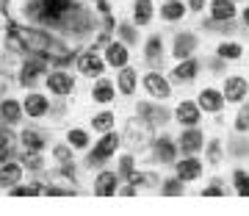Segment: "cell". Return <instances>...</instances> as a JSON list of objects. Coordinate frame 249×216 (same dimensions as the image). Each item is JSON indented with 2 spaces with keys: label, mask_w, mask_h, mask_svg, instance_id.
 Here are the masks:
<instances>
[{
  "label": "cell",
  "mask_w": 249,
  "mask_h": 216,
  "mask_svg": "<svg viewBox=\"0 0 249 216\" xmlns=\"http://www.w3.org/2000/svg\"><path fill=\"white\" fill-rule=\"evenodd\" d=\"M150 122L147 119H130L127 122V127H124V133H127V142L133 144L136 150H142V147H147V142H150Z\"/></svg>",
  "instance_id": "277c9868"
},
{
  "label": "cell",
  "mask_w": 249,
  "mask_h": 216,
  "mask_svg": "<svg viewBox=\"0 0 249 216\" xmlns=\"http://www.w3.org/2000/svg\"><path fill=\"white\" fill-rule=\"evenodd\" d=\"M144 89L150 91V97H155V100H166L172 94L169 81H166L163 75H158V72H150V75L144 78Z\"/></svg>",
  "instance_id": "ba28073f"
},
{
  "label": "cell",
  "mask_w": 249,
  "mask_h": 216,
  "mask_svg": "<svg viewBox=\"0 0 249 216\" xmlns=\"http://www.w3.org/2000/svg\"><path fill=\"white\" fill-rule=\"evenodd\" d=\"M122 194H124V197H133V194H136V186H133V183H130V186H124Z\"/></svg>",
  "instance_id": "c3c4849f"
},
{
  "label": "cell",
  "mask_w": 249,
  "mask_h": 216,
  "mask_svg": "<svg viewBox=\"0 0 249 216\" xmlns=\"http://www.w3.org/2000/svg\"><path fill=\"white\" fill-rule=\"evenodd\" d=\"M241 19H244V25L249 28V9H244V14H241Z\"/></svg>",
  "instance_id": "f907efd6"
},
{
  "label": "cell",
  "mask_w": 249,
  "mask_h": 216,
  "mask_svg": "<svg viewBox=\"0 0 249 216\" xmlns=\"http://www.w3.org/2000/svg\"><path fill=\"white\" fill-rule=\"evenodd\" d=\"M175 117L180 119V125L196 127V122H199V117H202V108L196 106V103H191V100H183V103L178 106V111H175Z\"/></svg>",
  "instance_id": "8fae6325"
},
{
  "label": "cell",
  "mask_w": 249,
  "mask_h": 216,
  "mask_svg": "<svg viewBox=\"0 0 249 216\" xmlns=\"http://www.w3.org/2000/svg\"><path fill=\"white\" fill-rule=\"evenodd\" d=\"M208 161H211V163H219V161H222V144H219V142H211V144H208Z\"/></svg>",
  "instance_id": "60d3db41"
},
{
  "label": "cell",
  "mask_w": 249,
  "mask_h": 216,
  "mask_svg": "<svg viewBox=\"0 0 249 216\" xmlns=\"http://www.w3.org/2000/svg\"><path fill=\"white\" fill-rule=\"evenodd\" d=\"M241 45L238 42H222V45L216 47V55L219 58H224V61H235V58H241Z\"/></svg>",
  "instance_id": "f546056e"
},
{
  "label": "cell",
  "mask_w": 249,
  "mask_h": 216,
  "mask_svg": "<svg viewBox=\"0 0 249 216\" xmlns=\"http://www.w3.org/2000/svg\"><path fill=\"white\" fill-rule=\"evenodd\" d=\"M67 142H70V147L83 150V147H89V136H86V130L75 127V130H70V133H67Z\"/></svg>",
  "instance_id": "836d02e7"
},
{
  "label": "cell",
  "mask_w": 249,
  "mask_h": 216,
  "mask_svg": "<svg viewBox=\"0 0 249 216\" xmlns=\"http://www.w3.org/2000/svg\"><path fill=\"white\" fill-rule=\"evenodd\" d=\"M222 61H224V58H216V61H213V64H211V70H213V72H219V70H222V67H224V64H222Z\"/></svg>",
  "instance_id": "681fc988"
},
{
  "label": "cell",
  "mask_w": 249,
  "mask_h": 216,
  "mask_svg": "<svg viewBox=\"0 0 249 216\" xmlns=\"http://www.w3.org/2000/svg\"><path fill=\"white\" fill-rule=\"evenodd\" d=\"M53 155L58 158V163L72 161V150H70V144H58V147H53Z\"/></svg>",
  "instance_id": "8d00e7d4"
},
{
  "label": "cell",
  "mask_w": 249,
  "mask_h": 216,
  "mask_svg": "<svg viewBox=\"0 0 249 216\" xmlns=\"http://www.w3.org/2000/svg\"><path fill=\"white\" fill-rule=\"evenodd\" d=\"M232 180H235V191L241 197H249V175L244 169H235L232 172Z\"/></svg>",
  "instance_id": "e575fe53"
},
{
  "label": "cell",
  "mask_w": 249,
  "mask_h": 216,
  "mask_svg": "<svg viewBox=\"0 0 249 216\" xmlns=\"http://www.w3.org/2000/svg\"><path fill=\"white\" fill-rule=\"evenodd\" d=\"M202 194L205 197H224L227 191H224V186H219V183H211L208 189H202Z\"/></svg>",
  "instance_id": "7bdbcfd3"
},
{
  "label": "cell",
  "mask_w": 249,
  "mask_h": 216,
  "mask_svg": "<svg viewBox=\"0 0 249 216\" xmlns=\"http://www.w3.org/2000/svg\"><path fill=\"white\" fill-rule=\"evenodd\" d=\"M19 117H22V106H19L17 100H3V103H0V119H3L6 125L19 122Z\"/></svg>",
  "instance_id": "d4e9b609"
},
{
  "label": "cell",
  "mask_w": 249,
  "mask_h": 216,
  "mask_svg": "<svg viewBox=\"0 0 249 216\" xmlns=\"http://www.w3.org/2000/svg\"><path fill=\"white\" fill-rule=\"evenodd\" d=\"M186 191V183L180 178H175V180H163V186H160V194L163 197H178V194H183Z\"/></svg>",
  "instance_id": "1f68e13d"
},
{
  "label": "cell",
  "mask_w": 249,
  "mask_h": 216,
  "mask_svg": "<svg viewBox=\"0 0 249 216\" xmlns=\"http://www.w3.org/2000/svg\"><path fill=\"white\" fill-rule=\"evenodd\" d=\"M119 191V175L116 172H100L94 180V194L97 197H114Z\"/></svg>",
  "instance_id": "30bf717a"
},
{
  "label": "cell",
  "mask_w": 249,
  "mask_h": 216,
  "mask_svg": "<svg viewBox=\"0 0 249 216\" xmlns=\"http://www.w3.org/2000/svg\"><path fill=\"white\" fill-rule=\"evenodd\" d=\"M116 86H119V91H122V94H133V91H136V70H130V67L124 64L122 72H119V81H116Z\"/></svg>",
  "instance_id": "83f0119b"
},
{
  "label": "cell",
  "mask_w": 249,
  "mask_h": 216,
  "mask_svg": "<svg viewBox=\"0 0 249 216\" xmlns=\"http://www.w3.org/2000/svg\"><path fill=\"white\" fill-rule=\"evenodd\" d=\"M19 139H22V144H25V150H31V153H39V150L47 144L45 133L36 130V127H25V130L19 133Z\"/></svg>",
  "instance_id": "603a6c76"
},
{
  "label": "cell",
  "mask_w": 249,
  "mask_h": 216,
  "mask_svg": "<svg viewBox=\"0 0 249 216\" xmlns=\"http://www.w3.org/2000/svg\"><path fill=\"white\" fill-rule=\"evenodd\" d=\"M175 158H178V144L172 142V139H166V136H160L158 142L152 144V161L172 163Z\"/></svg>",
  "instance_id": "9c48e42d"
},
{
  "label": "cell",
  "mask_w": 249,
  "mask_h": 216,
  "mask_svg": "<svg viewBox=\"0 0 249 216\" xmlns=\"http://www.w3.org/2000/svg\"><path fill=\"white\" fill-rule=\"evenodd\" d=\"M119 175L122 178H130L133 175V155H122L119 158Z\"/></svg>",
  "instance_id": "74e56055"
},
{
  "label": "cell",
  "mask_w": 249,
  "mask_h": 216,
  "mask_svg": "<svg viewBox=\"0 0 249 216\" xmlns=\"http://www.w3.org/2000/svg\"><path fill=\"white\" fill-rule=\"evenodd\" d=\"M22 180V166L19 163H3L0 166V189H11Z\"/></svg>",
  "instance_id": "44dd1931"
},
{
  "label": "cell",
  "mask_w": 249,
  "mask_h": 216,
  "mask_svg": "<svg viewBox=\"0 0 249 216\" xmlns=\"http://www.w3.org/2000/svg\"><path fill=\"white\" fill-rule=\"evenodd\" d=\"M196 72H199V61L196 58H183V61H178V67L172 70V78L178 83H186V81H194L196 78Z\"/></svg>",
  "instance_id": "9a60e30c"
},
{
  "label": "cell",
  "mask_w": 249,
  "mask_h": 216,
  "mask_svg": "<svg viewBox=\"0 0 249 216\" xmlns=\"http://www.w3.org/2000/svg\"><path fill=\"white\" fill-rule=\"evenodd\" d=\"M194 50H196V36L194 34H178L175 36L172 55H175L178 61H183V58H188V55H194Z\"/></svg>",
  "instance_id": "4fadbf2b"
},
{
  "label": "cell",
  "mask_w": 249,
  "mask_h": 216,
  "mask_svg": "<svg viewBox=\"0 0 249 216\" xmlns=\"http://www.w3.org/2000/svg\"><path fill=\"white\" fill-rule=\"evenodd\" d=\"M25 17L34 19V22H42L47 28L70 31L75 36L94 31V17L75 0H28Z\"/></svg>",
  "instance_id": "6da1fadb"
},
{
  "label": "cell",
  "mask_w": 249,
  "mask_h": 216,
  "mask_svg": "<svg viewBox=\"0 0 249 216\" xmlns=\"http://www.w3.org/2000/svg\"><path fill=\"white\" fill-rule=\"evenodd\" d=\"M47 194H53V197H67V194H75V191L61 189V186H47Z\"/></svg>",
  "instance_id": "f6af8a7d"
},
{
  "label": "cell",
  "mask_w": 249,
  "mask_h": 216,
  "mask_svg": "<svg viewBox=\"0 0 249 216\" xmlns=\"http://www.w3.org/2000/svg\"><path fill=\"white\" fill-rule=\"evenodd\" d=\"M119 144H122V139L114 133V127H111V130H106V136H103V139L91 147L89 158H86V161H89V166H100V163H106L108 158L119 150Z\"/></svg>",
  "instance_id": "3957f363"
},
{
  "label": "cell",
  "mask_w": 249,
  "mask_h": 216,
  "mask_svg": "<svg viewBox=\"0 0 249 216\" xmlns=\"http://www.w3.org/2000/svg\"><path fill=\"white\" fill-rule=\"evenodd\" d=\"M211 17L213 22H227L235 17V3L232 0H213L211 3Z\"/></svg>",
  "instance_id": "7402d4cb"
},
{
  "label": "cell",
  "mask_w": 249,
  "mask_h": 216,
  "mask_svg": "<svg viewBox=\"0 0 249 216\" xmlns=\"http://www.w3.org/2000/svg\"><path fill=\"white\" fill-rule=\"evenodd\" d=\"M25 114L28 117H47V111H50V103H47V97L45 94H39V91H34V94H28L25 97Z\"/></svg>",
  "instance_id": "e0dca14e"
},
{
  "label": "cell",
  "mask_w": 249,
  "mask_h": 216,
  "mask_svg": "<svg viewBox=\"0 0 249 216\" xmlns=\"http://www.w3.org/2000/svg\"><path fill=\"white\" fill-rule=\"evenodd\" d=\"M116 28H119V36H122L124 45H136V42H139V31H136L133 25L122 22V25H116Z\"/></svg>",
  "instance_id": "d590c367"
},
{
  "label": "cell",
  "mask_w": 249,
  "mask_h": 216,
  "mask_svg": "<svg viewBox=\"0 0 249 216\" xmlns=\"http://www.w3.org/2000/svg\"><path fill=\"white\" fill-rule=\"evenodd\" d=\"M11 58L9 55H0V83H6L9 81V75H11Z\"/></svg>",
  "instance_id": "ab89813d"
},
{
  "label": "cell",
  "mask_w": 249,
  "mask_h": 216,
  "mask_svg": "<svg viewBox=\"0 0 249 216\" xmlns=\"http://www.w3.org/2000/svg\"><path fill=\"white\" fill-rule=\"evenodd\" d=\"M22 161H25L28 169H42V166H45V161L39 158V153H31V150H28V155L22 158Z\"/></svg>",
  "instance_id": "b9f144b4"
},
{
  "label": "cell",
  "mask_w": 249,
  "mask_h": 216,
  "mask_svg": "<svg viewBox=\"0 0 249 216\" xmlns=\"http://www.w3.org/2000/svg\"><path fill=\"white\" fill-rule=\"evenodd\" d=\"M106 64L119 67V70L127 64V47H124V42H108L106 45Z\"/></svg>",
  "instance_id": "d6986e66"
},
{
  "label": "cell",
  "mask_w": 249,
  "mask_h": 216,
  "mask_svg": "<svg viewBox=\"0 0 249 216\" xmlns=\"http://www.w3.org/2000/svg\"><path fill=\"white\" fill-rule=\"evenodd\" d=\"M199 175H202V163L196 161V158H180L178 161V178L183 180V183L196 180Z\"/></svg>",
  "instance_id": "ffe728a7"
},
{
  "label": "cell",
  "mask_w": 249,
  "mask_h": 216,
  "mask_svg": "<svg viewBox=\"0 0 249 216\" xmlns=\"http://www.w3.org/2000/svg\"><path fill=\"white\" fill-rule=\"evenodd\" d=\"M202 6H205V0H188V9L191 11H202Z\"/></svg>",
  "instance_id": "7dc6e473"
},
{
  "label": "cell",
  "mask_w": 249,
  "mask_h": 216,
  "mask_svg": "<svg viewBox=\"0 0 249 216\" xmlns=\"http://www.w3.org/2000/svg\"><path fill=\"white\" fill-rule=\"evenodd\" d=\"M47 89L64 97V94H70L75 89V81H72V75H67V72H50L47 75Z\"/></svg>",
  "instance_id": "2e32d148"
},
{
  "label": "cell",
  "mask_w": 249,
  "mask_h": 216,
  "mask_svg": "<svg viewBox=\"0 0 249 216\" xmlns=\"http://www.w3.org/2000/svg\"><path fill=\"white\" fill-rule=\"evenodd\" d=\"M91 127H94V130H103V133H106V130H111V127H114V114H111V111L97 114V117L91 119Z\"/></svg>",
  "instance_id": "d6a6232c"
},
{
  "label": "cell",
  "mask_w": 249,
  "mask_h": 216,
  "mask_svg": "<svg viewBox=\"0 0 249 216\" xmlns=\"http://www.w3.org/2000/svg\"><path fill=\"white\" fill-rule=\"evenodd\" d=\"M11 34L17 36V42L22 50L34 55H42L47 61H55V64H67L72 61V50L64 42H58L55 36H50L47 31H36V28H19V25H11L9 28Z\"/></svg>",
  "instance_id": "7a4b0ae2"
},
{
  "label": "cell",
  "mask_w": 249,
  "mask_h": 216,
  "mask_svg": "<svg viewBox=\"0 0 249 216\" xmlns=\"http://www.w3.org/2000/svg\"><path fill=\"white\" fill-rule=\"evenodd\" d=\"M196 106L202 108V111H208V114H216V111H222L224 106V97L219 89H202L199 91V103Z\"/></svg>",
  "instance_id": "ac0fdd59"
},
{
  "label": "cell",
  "mask_w": 249,
  "mask_h": 216,
  "mask_svg": "<svg viewBox=\"0 0 249 216\" xmlns=\"http://www.w3.org/2000/svg\"><path fill=\"white\" fill-rule=\"evenodd\" d=\"M152 14H155V9H152V0H136V3H133V19H136V25H150Z\"/></svg>",
  "instance_id": "4316f807"
},
{
  "label": "cell",
  "mask_w": 249,
  "mask_h": 216,
  "mask_svg": "<svg viewBox=\"0 0 249 216\" xmlns=\"http://www.w3.org/2000/svg\"><path fill=\"white\" fill-rule=\"evenodd\" d=\"M235 130H238V133H247L249 130V108L238 111V117H235Z\"/></svg>",
  "instance_id": "f35d334b"
},
{
  "label": "cell",
  "mask_w": 249,
  "mask_h": 216,
  "mask_svg": "<svg viewBox=\"0 0 249 216\" xmlns=\"http://www.w3.org/2000/svg\"><path fill=\"white\" fill-rule=\"evenodd\" d=\"M130 183H133L136 189H155V186H158V175H152V172H136L133 169V175H130Z\"/></svg>",
  "instance_id": "f1b7e54d"
},
{
  "label": "cell",
  "mask_w": 249,
  "mask_h": 216,
  "mask_svg": "<svg viewBox=\"0 0 249 216\" xmlns=\"http://www.w3.org/2000/svg\"><path fill=\"white\" fill-rule=\"evenodd\" d=\"M249 94V83H247V78H227L224 81V91H222V97L227 100V103H241V100Z\"/></svg>",
  "instance_id": "52a82bcc"
},
{
  "label": "cell",
  "mask_w": 249,
  "mask_h": 216,
  "mask_svg": "<svg viewBox=\"0 0 249 216\" xmlns=\"http://www.w3.org/2000/svg\"><path fill=\"white\" fill-rule=\"evenodd\" d=\"M91 97L97 100V103H111V100H114V83L100 81L97 86H94V91H91Z\"/></svg>",
  "instance_id": "4dcf8cb0"
},
{
  "label": "cell",
  "mask_w": 249,
  "mask_h": 216,
  "mask_svg": "<svg viewBox=\"0 0 249 216\" xmlns=\"http://www.w3.org/2000/svg\"><path fill=\"white\" fill-rule=\"evenodd\" d=\"M45 64H47V58H42V55H34L31 61H25L19 67V83H22V86H34V83L39 81L42 70H45Z\"/></svg>",
  "instance_id": "5b68a950"
},
{
  "label": "cell",
  "mask_w": 249,
  "mask_h": 216,
  "mask_svg": "<svg viewBox=\"0 0 249 216\" xmlns=\"http://www.w3.org/2000/svg\"><path fill=\"white\" fill-rule=\"evenodd\" d=\"M94 3H103V0H94Z\"/></svg>",
  "instance_id": "816d5d0a"
},
{
  "label": "cell",
  "mask_w": 249,
  "mask_h": 216,
  "mask_svg": "<svg viewBox=\"0 0 249 216\" xmlns=\"http://www.w3.org/2000/svg\"><path fill=\"white\" fill-rule=\"evenodd\" d=\"M186 11H188L186 3H180V0H166V3L160 6V17L166 19V22H175V19L186 17Z\"/></svg>",
  "instance_id": "cb8c5ba5"
},
{
  "label": "cell",
  "mask_w": 249,
  "mask_h": 216,
  "mask_svg": "<svg viewBox=\"0 0 249 216\" xmlns=\"http://www.w3.org/2000/svg\"><path fill=\"white\" fill-rule=\"evenodd\" d=\"M61 175L64 178H75V166H72V161H67V163H61Z\"/></svg>",
  "instance_id": "bcb514c9"
},
{
  "label": "cell",
  "mask_w": 249,
  "mask_h": 216,
  "mask_svg": "<svg viewBox=\"0 0 249 216\" xmlns=\"http://www.w3.org/2000/svg\"><path fill=\"white\" fill-rule=\"evenodd\" d=\"M78 70L83 72V75L97 78V75H103V70H106V61H103L100 55H94V53H80L78 55Z\"/></svg>",
  "instance_id": "5bb4252c"
},
{
  "label": "cell",
  "mask_w": 249,
  "mask_h": 216,
  "mask_svg": "<svg viewBox=\"0 0 249 216\" xmlns=\"http://www.w3.org/2000/svg\"><path fill=\"white\" fill-rule=\"evenodd\" d=\"M144 55L152 67H160V58H163V39L160 36H150L147 39V47H144Z\"/></svg>",
  "instance_id": "484cf974"
},
{
  "label": "cell",
  "mask_w": 249,
  "mask_h": 216,
  "mask_svg": "<svg viewBox=\"0 0 249 216\" xmlns=\"http://www.w3.org/2000/svg\"><path fill=\"white\" fill-rule=\"evenodd\" d=\"M136 111H139L142 119H147L150 125H166L172 119V111H166L163 106H152V103H139Z\"/></svg>",
  "instance_id": "8992f818"
},
{
  "label": "cell",
  "mask_w": 249,
  "mask_h": 216,
  "mask_svg": "<svg viewBox=\"0 0 249 216\" xmlns=\"http://www.w3.org/2000/svg\"><path fill=\"white\" fill-rule=\"evenodd\" d=\"M230 150H232V155H249V144H247V142H238V139H235V142L230 144Z\"/></svg>",
  "instance_id": "ee69618b"
},
{
  "label": "cell",
  "mask_w": 249,
  "mask_h": 216,
  "mask_svg": "<svg viewBox=\"0 0 249 216\" xmlns=\"http://www.w3.org/2000/svg\"><path fill=\"white\" fill-rule=\"evenodd\" d=\"M205 147V136H202V130H196V127H188L186 133H180V150L186 155H194V153H199Z\"/></svg>",
  "instance_id": "7c38bea8"
}]
</instances>
